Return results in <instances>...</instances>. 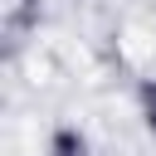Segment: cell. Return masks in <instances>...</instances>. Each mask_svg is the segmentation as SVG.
<instances>
[{"label": "cell", "mask_w": 156, "mask_h": 156, "mask_svg": "<svg viewBox=\"0 0 156 156\" xmlns=\"http://www.w3.org/2000/svg\"><path fill=\"white\" fill-rule=\"evenodd\" d=\"M54 156H88V141L78 132H58L54 136Z\"/></svg>", "instance_id": "obj_1"}, {"label": "cell", "mask_w": 156, "mask_h": 156, "mask_svg": "<svg viewBox=\"0 0 156 156\" xmlns=\"http://www.w3.org/2000/svg\"><path fill=\"white\" fill-rule=\"evenodd\" d=\"M141 107H146V127L156 132V88H151V83L141 88Z\"/></svg>", "instance_id": "obj_2"}]
</instances>
